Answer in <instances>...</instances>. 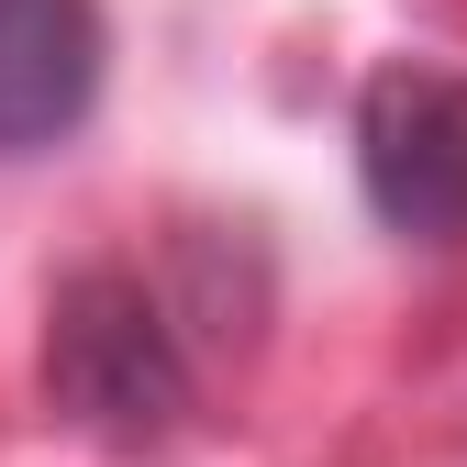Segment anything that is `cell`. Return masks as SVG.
<instances>
[{
  "label": "cell",
  "instance_id": "cell-3",
  "mask_svg": "<svg viewBox=\"0 0 467 467\" xmlns=\"http://www.w3.org/2000/svg\"><path fill=\"white\" fill-rule=\"evenodd\" d=\"M111 78V23L100 0H0V167L56 156Z\"/></svg>",
  "mask_w": 467,
  "mask_h": 467
},
{
  "label": "cell",
  "instance_id": "cell-1",
  "mask_svg": "<svg viewBox=\"0 0 467 467\" xmlns=\"http://www.w3.org/2000/svg\"><path fill=\"white\" fill-rule=\"evenodd\" d=\"M45 400L100 445H167L190 423L201 357L145 267H78L45 301Z\"/></svg>",
  "mask_w": 467,
  "mask_h": 467
},
{
  "label": "cell",
  "instance_id": "cell-2",
  "mask_svg": "<svg viewBox=\"0 0 467 467\" xmlns=\"http://www.w3.org/2000/svg\"><path fill=\"white\" fill-rule=\"evenodd\" d=\"M357 190L400 245H467V67H400L357 100Z\"/></svg>",
  "mask_w": 467,
  "mask_h": 467
}]
</instances>
